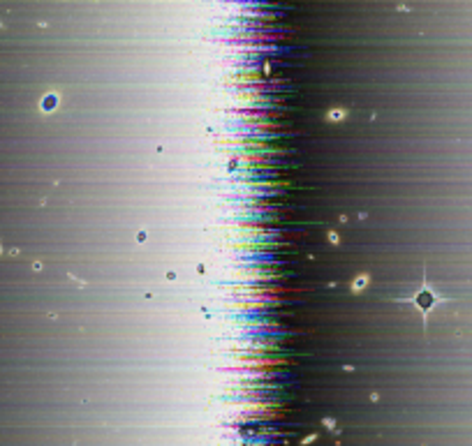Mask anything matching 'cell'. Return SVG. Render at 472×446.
Returning <instances> with one entry per match:
<instances>
[{
  "instance_id": "1",
  "label": "cell",
  "mask_w": 472,
  "mask_h": 446,
  "mask_svg": "<svg viewBox=\"0 0 472 446\" xmlns=\"http://www.w3.org/2000/svg\"><path fill=\"white\" fill-rule=\"evenodd\" d=\"M394 303L396 305H410V308H414V310L419 312V317H421V328L426 331V328H429L431 312L438 310V308H445V305H449L451 299L442 294L440 289H435V284L429 280V273H426V268H423V271H421V282L414 287V291L394 299Z\"/></svg>"
}]
</instances>
